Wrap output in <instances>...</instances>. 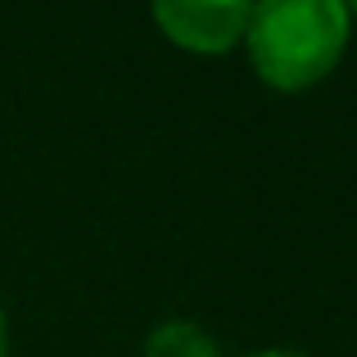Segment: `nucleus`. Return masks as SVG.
Returning <instances> with one entry per match:
<instances>
[{
  "label": "nucleus",
  "mask_w": 357,
  "mask_h": 357,
  "mask_svg": "<svg viewBox=\"0 0 357 357\" xmlns=\"http://www.w3.org/2000/svg\"><path fill=\"white\" fill-rule=\"evenodd\" d=\"M249 63L267 86L307 91L335 73L349 45L344 0H253L244 27Z\"/></svg>",
  "instance_id": "1"
},
{
  "label": "nucleus",
  "mask_w": 357,
  "mask_h": 357,
  "mask_svg": "<svg viewBox=\"0 0 357 357\" xmlns=\"http://www.w3.org/2000/svg\"><path fill=\"white\" fill-rule=\"evenodd\" d=\"M154 18L181 50L195 54H222L244 41L253 0H149Z\"/></svg>",
  "instance_id": "2"
},
{
  "label": "nucleus",
  "mask_w": 357,
  "mask_h": 357,
  "mask_svg": "<svg viewBox=\"0 0 357 357\" xmlns=\"http://www.w3.org/2000/svg\"><path fill=\"white\" fill-rule=\"evenodd\" d=\"M145 357H222V349L199 321H163L149 331Z\"/></svg>",
  "instance_id": "3"
},
{
  "label": "nucleus",
  "mask_w": 357,
  "mask_h": 357,
  "mask_svg": "<svg viewBox=\"0 0 357 357\" xmlns=\"http://www.w3.org/2000/svg\"><path fill=\"white\" fill-rule=\"evenodd\" d=\"M9 353V321H5V312H0V357Z\"/></svg>",
  "instance_id": "4"
},
{
  "label": "nucleus",
  "mask_w": 357,
  "mask_h": 357,
  "mask_svg": "<svg viewBox=\"0 0 357 357\" xmlns=\"http://www.w3.org/2000/svg\"><path fill=\"white\" fill-rule=\"evenodd\" d=\"M249 357H303V353H289V349H267V353H249Z\"/></svg>",
  "instance_id": "5"
},
{
  "label": "nucleus",
  "mask_w": 357,
  "mask_h": 357,
  "mask_svg": "<svg viewBox=\"0 0 357 357\" xmlns=\"http://www.w3.org/2000/svg\"><path fill=\"white\" fill-rule=\"evenodd\" d=\"M344 5H349V14H357V0H344Z\"/></svg>",
  "instance_id": "6"
}]
</instances>
